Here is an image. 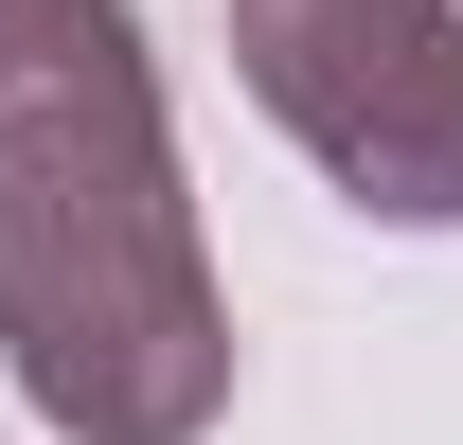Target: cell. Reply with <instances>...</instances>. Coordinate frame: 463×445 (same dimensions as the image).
Returning a JSON list of instances; mask_svg holds the SVG:
<instances>
[{
	"label": "cell",
	"instance_id": "obj_1",
	"mask_svg": "<svg viewBox=\"0 0 463 445\" xmlns=\"http://www.w3.org/2000/svg\"><path fill=\"white\" fill-rule=\"evenodd\" d=\"M0 374L54 445H196L232 410L143 0H0Z\"/></svg>",
	"mask_w": 463,
	"mask_h": 445
},
{
	"label": "cell",
	"instance_id": "obj_2",
	"mask_svg": "<svg viewBox=\"0 0 463 445\" xmlns=\"http://www.w3.org/2000/svg\"><path fill=\"white\" fill-rule=\"evenodd\" d=\"M232 71L392 232H463V0H232Z\"/></svg>",
	"mask_w": 463,
	"mask_h": 445
}]
</instances>
